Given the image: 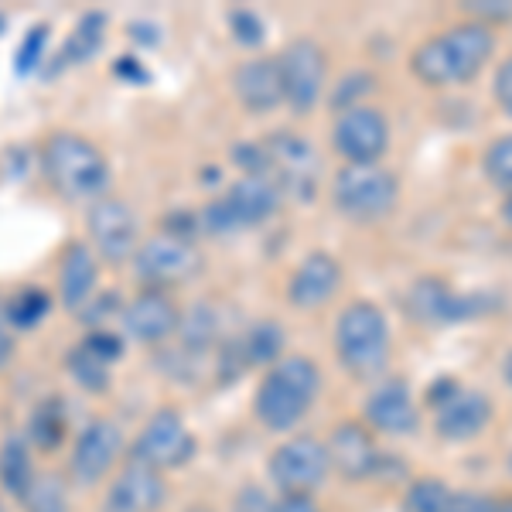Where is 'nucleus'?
Returning <instances> with one entry per match:
<instances>
[{"mask_svg":"<svg viewBox=\"0 0 512 512\" xmlns=\"http://www.w3.org/2000/svg\"><path fill=\"white\" fill-rule=\"evenodd\" d=\"M332 147L345 164H379L390 151V120L376 106H355L332 123Z\"/></svg>","mask_w":512,"mask_h":512,"instance_id":"9d476101","label":"nucleus"},{"mask_svg":"<svg viewBox=\"0 0 512 512\" xmlns=\"http://www.w3.org/2000/svg\"><path fill=\"white\" fill-rule=\"evenodd\" d=\"M342 277H345L342 263H338L332 253H325V250L308 253L294 267L291 280H287V301H291L297 311L325 308L338 294V287H342Z\"/></svg>","mask_w":512,"mask_h":512,"instance_id":"4468645a","label":"nucleus"},{"mask_svg":"<svg viewBox=\"0 0 512 512\" xmlns=\"http://www.w3.org/2000/svg\"><path fill=\"white\" fill-rule=\"evenodd\" d=\"M328 461L332 472H338L345 482H362V478L376 475L379 468V448L373 441V431L359 420H342L335 431L328 434Z\"/></svg>","mask_w":512,"mask_h":512,"instance_id":"2eb2a0df","label":"nucleus"},{"mask_svg":"<svg viewBox=\"0 0 512 512\" xmlns=\"http://www.w3.org/2000/svg\"><path fill=\"white\" fill-rule=\"evenodd\" d=\"M205 260L198 253V246L192 239H178V236H151L144 246H137L134 256V270L140 277V284H147V291H164V287L188 284L202 274Z\"/></svg>","mask_w":512,"mask_h":512,"instance_id":"6e6552de","label":"nucleus"},{"mask_svg":"<svg viewBox=\"0 0 512 512\" xmlns=\"http://www.w3.org/2000/svg\"><path fill=\"white\" fill-rule=\"evenodd\" d=\"M164 502V478L158 468L134 461L117 475L103 502V512H154Z\"/></svg>","mask_w":512,"mask_h":512,"instance_id":"a211bd4d","label":"nucleus"},{"mask_svg":"<svg viewBox=\"0 0 512 512\" xmlns=\"http://www.w3.org/2000/svg\"><path fill=\"white\" fill-rule=\"evenodd\" d=\"M502 376H506V383L512 386V349L506 352V359H502Z\"/></svg>","mask_w":512,"mask_h":512,"instance_id":"de8ad7c7","label":"nucleus"},{"mask_svg":"<svg viewBox=\"0 0 512 512\" xmlns=\"http://www.w3.org/2000/svg\"><path fill=\"white\" fill-rule=\"evenodd\" d=\"M123 451V431L113 420H93L79 434L76 451H72V478L82 485L99 482L113 468V461Z\"/></svg>","mask_w":512,"mask_h":512,"instance_id":"f3484780","label":"nucleus"},{"mask_svg":"<svg viewBox=\"0 0 512 512\" xmlns=\"http://www.w3.org/2000/svg\"><path fill=\"white\" fill-rule=\"evenodd\" d=\"M212 335H216V315H212L205 304H198V308L181 321V338H185L192 349H205V345L212 342Z\"/></svg>","mask_w":512,"mask_h":512,"instance_id":"f704fd0d","label":"nucleus"},{"mask_svg":"<svg viewBox=\"0 0 512 512\" xmlns=\"http://www.w3.org/2000/svg\"><path fill=\"white\" fill-rule=\"evenodd\" d=\"M492 93H495V103H499V110L506 113V117H512V55L499 65V69H495Z\"/></svg>","mask_w":512,"mask_h":512,"instance_id":"4c0bfd02","label":"nucleus"},{"mask_svg":"<svg viewBox=\"0 0 512 512\" xmlns=\"http://www.w3.org/2000/svg\"><path fill=\"white\" fill-rule=\"evenodd\" d=\"M274 512H321L315 506V499L311 495H301V492H284V499L277 502Z\"/></svg>","mask_w":512,"mask_h":512,"instance_id":"a19ab883","label":"nucleus"},{"mask_svg":"<svg viewBox=\"0 0 512 512\" xmlns=\"http://www.w3.org/2000/svg\"><path fill=\"white\" fill-rule=\"evenodd\" d=\"M280 79H284V103L297 117H308L325 93V48L315 38H294L277 55Z\"/></svg>","mask_w":512,"mask_h":512,"instance_id":"1a4fd4ad","label":"nucleus"},{"mask_svg":"<svg viewBox=\"0 0 512 512\" xmlns=\"http://www.w3.org/2000/svg\"><path fill=\"white\" fill-rule=\"evenodd\" d=\"M332 202L352 222H379L400 202V178L383 164H345L332 178Z\"/></svg>","mask_w":512,"mask_h":512,"instance_id":"39448f33","label":"nucleus"},{"mask_svg":"<svg viewBox=\"0 0 512 512\" xmlns=\"http://www.w3.org/2000/svg\"><path fill=\"white\" fill-rule=\"evenodd\" d=\"M509 475H512V454H509Z\"/></svg>","mask_w":512,"mask_h":512,"instance_id":"09e8293b","label":"nucleus"},{"mask_svg":"<svg viewBox=\"0 0 512 512\" xmlns=\"http://www.w3.org/2000/svg\"><path fill=\"white\" fill-rule=\"evenodd\" d=\"M233 512H274V506L267 502V495L250 485V489L239 492V499L233 502Z\"/></svg>","mask_w":512,"mask_h":512,"instance_id":"58836bf2","label":"nucleus"},{"mask_svg":"<svg viewBox=\"0 0 512 512\" xmlns=\"http://www.w3.org/2000/svg\"><path fill=\"white\" fill-rule=\"evenodd\" d=\"M113 72L123 79H134V82H147V69H140L137 59H130V55H123V59H117V65H113Z\"/></svg>","mask_w":512,"mask_h":512,"instance_id":"79ce46f5","label":"nucleus"},{"mask_svg":"<svg viewBox=\"0 0 512 512\" xmlns=\"http://www.w3.org/2000/svg\"><path fill=\"white\" fill-rule=\"evenodd\" d=\"M407 301H410V311H414L420 321H458L478 311L475 304H468V297L454 294L451 287L437 277L417 280Z\"/></svg>","mask_w":512,"mask_h":512,"instance_id":"5701e85b","label":"nucleus"},{"mask_svg":"<svg viewBox=\"0 0 512 512\" xmlns=\"http://www.w3.org/2000/svg\"><path fill=\"white\" fill-rule=\"evenodd\" d=\"M45 45H48V24H35V28L24 35L18 45V59H14V72L18 76H28V72L38 69V62L45 59Z\"/></svg>","mask_w":512,"mask_h":512,"instance_id":"72a5a7b5","label":"nucleus"},{"mask_svg":"<svg viewBox=\"0 0 512 512\" xmlns=\"http://www.w3.org/2000/svg\"><path fill=\"white\" fill-rule=\"evenodd\" d=\"M48 311H52V297L45 291H38V287H28V291H21L7 304V321L24 332V328H35Z\"/></svg>","mask_w":512,"mask_h":512,"instance_id":"c756f323","label":"nucleus"},{"mask_svg":"<svg viewBox=\"0 0 512 512\" xmlns=\"http://www.w3.org/2000/svg\"><path fill=\"white\" fill-rule=\"evenodd\" d=\"M495 52V31L492 24H482L475 18L444 28L441 35L424 38L410 55V72L431 89L465 86Z\"/></svg>","mask_w":512,"mask_h":512,"instance_id":"f257e3e1","label":"nucleus"},{"mask_svg":"<svg viewBox=\"0 0 512 512\" xmlns=\"http://www.w3.org/2000/svg\"><path fill=\"white\" fill-rule=\"evenodd\" d=\"M106 38V14L99 11H86L76 24V31H72L69 38H65L62 52H59V65L55 69H65V65H82L89 62L93 55L99 52V45H103Z\"/></svg>","mask_w":512,"mask_h":512,"instance_id":"393cba45","label":"nucleus"},{"mask_svg":"<svg viewBox=\"0 0 512 512\" xmlns=\"http://www.w3.org/2000/svg\"><path fill=\"white\" fill-rule=\"evenodd\" d=\"M0 31H4V18H0Z\"/></svg>","mask_w":512,"mask_h":512,"instance_id":"8fccbe9b","label":"nucleus"},{"mask_svg":"<svg viewBox=\"0 0 512 512\" xmlns=\"http://www.w3.org/2000/svg\"><path fill=\"white\" fill-rule=\"evenodd\" d=\"M263 154H267V178L280 188V195H291L297 202H311L321 185V154L308 137L301 134H277L263 137Z\"/></svg>","mask_w":512,"mask_h":512,"instance_id":"0eeeda50","label":"nucleus"},{"mask_svg":"<svg viewBox=\"0 0 512 512\" xmlns=\"http://www.w3.org/2000/svg\"><path fill=\"white\" fill-rule=\"evenodd\" d=\"M390 349V321H386L383 308H376L373 301H355L338 315L335 355L342 362V369H349L352 376L369 379L383 373L386 362H390Z\"/></svg>","mask_w":512,"mask_h":512,"instance_id":"20e7f679","label":"nucleus"},{"mask_svg":"<svg viewBox=\"0 0 512 512\" xmlns=\"http://www.w3.org/2000/svg\"><path fill=\"white\" fill-rule=\"evenodd\" d=\"M65 437V403L59 396H48L35 407L28 427V441H35V448L41 451H55Z\"/></svg>","mask_w":512,"mask_h":512,"instance_id":"bb28decb","label":"nucleus"},{"mask_svg":"<svg viewBox=\"0 0 512 512\" xmlns=\"http://www.w3.org/2000/svg\"><path fill=\"white\" fill-rule=\"evenodd\" d=\"M86 229L96 253L113 267L137 256V216L130 205L117 202V198H99V202L89 205Z\"/></svg>","mask_w":512,"mask_h":512,"instance_id":"9b49d317","label":"nucleus"},{"mask_svg":"<svg viewBox=\"0 0 512 512\" xmlns=\"http://www.w3.org/2000/svg\"><path fill=\"white\" fill-rule=\"evenodd\" d=\"M11 352H14V338H11V332H7L4 315H0V369L11 362Z\"/></svg>","mask_w":512,"mask_h":512,"instance_id":"c03bdc74","label":"nucleus"},{"mask_svg":"<svg viewBox=\"0 0 512 512\" xmlns=\"http://www.w3.org/2000/svg\"><path fill=\"white\" fill-rule=\"evenodd\" d=\"M233 93L250 113H270L284 103V79L277 59H250L233 72Z\"/></svg>","mask_w":512,"mask_h":512,"instance_id":"6ab92c4d","label":"nucleus"},{"mask_svg":"<svg viewBox=\"0 0 512 512\" xmlns=\"http://www.w3.org/2000/svg\"><path fill=\"white\" fill-rule=\"evenodd\" d=\"M229 28H233V38L239 41V45H246V48H260L263 38H267V28H263L260 14L246 11V7L229 11Z\"/></svg>","mask_w":512,"mask_h":512,"instance_id":"c9c22d12","label":"nucleus"},{"mask_svg":"<svg viewBox=\"0 0 512 512\" xmlns=\"http://www.w3.org/2000/svg\"><path fill=\"white\" fill-rule=\"evenodd\" d=\"M82 349L93 352L99 362H117L123 355V338L117 332H106V328H96V332H89L86 338H82Z\"/></svg>","mask_w":512,"mask_h":512,"instance_id":"e433bc0d","label":"nucleus"},{"mask_svg":"<svg viewBox=\"0 0 512 512\" xmlns=\"http://www.w3.org/2000/svg\"><path fill=\"white\" fill-rule=\"evenodd\" d=\"M448 512H489V499L478 492H458L451 499Z\"/></svg>","mask_w":512,"mask_h":512,"instance_id":"ea45409f","label":"nucleus"},{"mask_svg":"<svg viewBox=\"0 0 512 512\" xmlns=\"http://www.w3.org/2000/svg\"><path fill=\"white\" fill-rule=\"evenodd\" d=\"M41 168L65 202H99L110 188V164L79 134H52Z\"/></svg>","mask_w":512,"mask_h":512,"instance_id":"7ed1b4c3","label":"nucleus"},{"mask_svg":"<svg viewBox=\"0 0 512 512\" xmlns=\"http://www.w3.org/2000/svg\"><path fill=\"white\" fill-rule=\"evenodd\" d=\"M195 441L188 434L185 420L178 417V410H158L151 420L144 424V431L134 441V461H144L151 468H178L192 458Z\"/></svg>","mask_w":512,"mask_h":512,"instance_id":"ddd939ff","label":"nucleus"},{"mask_svg":"<svg viewBox=\"0 0 512 512\" xmlns=\"http://www.w3.org/2000/svg\"><path fill=\"white\" fill-rule=\"evenodd\" d=\"M96 287V256L86 243H69L59 260V301L72 315L86 308Z\"/></svg>","mask_w":512,"mask_h":512,"instance_id":"4be33fe9","label":"nucleus"},{"mask_svg":"<svg viewBox=\"0 0 512 512\" xmlns=\"http://www.w3.org/2000/svg\"><path fill=\"white\" fill-rule=\"evenodd\" d=\"M280 188L270 178L243 175L226 188V195L212 198L202 209V229L212 236H229L239 229H253L280 209Z\"/></svg>","mask_w":512,"mask_h":512,"instance_id":"423d86ee","label":"nucleus"},{"mask_svg":"<svg viewBox=\"0 0 512 512\" xmlns=\"http://www.w3.org/2000/svg\"><path fill=\"white\" fill-rule=\"evenodd\" d=\"M373 89H376V76H369V72H349V76L335 86L332 110L345 113V110H355V106H366V99L373 96Z\"/></svg>","mask_w":512,"mask_h":512,"instance_id":"2f4dec72","label":"nucleus"},{"mask_svg":"<svg viewBox=\"0 0 512 512\" xmlns=\"http://www.w3.org/2000/svg\"><path fill=\"white\" fill-rule=\"evenodd\" d=\"M0 485L14 495V499H24L28 489L35 485V472H31V451L28 441L18 434H11L0 448Z\"/></svg>","mask_w":512,"mask_h":512,"instance_id":"a878e982","label":"nucleus"},{"mask_svg":"<svg viewBox=\"0 0 512 512\" xmlns=\"http://www.w3.org/2000/svg\"><path fill=\"white\" fill-rule=\"evenodd\" d=\"M181 328V315L164 291H140L134 301L123 308V332L134 342L144 345H158L168 342Z\"/></svg>","mask_w":512,"mask_h":512,"instance_id":"dca6fc26","label":"nucleus"},{"mask_svg":"<svg viewBox=\"0 0 512 512\" xmlns=\"http://www.w3.org/2000/svg\"><path fill=\"white\" fill-rule=\"evenodd\" d=\"M434 427L444 441H472L475 434L485 431L492 417V403L475 390H458L448 403L434 410Z\"/></svg>","mask_w":512,"mask_h":512,"instance_id":"aec40b11","label":"nucleus"},{"mask_svg":"<svg viewBox=\"0 0 512 512\" xmlns=\"http://www.w3.org/2000/svg\"><path fill=\"white\" fill-rule=\"evenodd\" d=\"M236 352L243 366H277L284 352V328L277 321H256L236 342Z\"/></svg>","mask_w":512,"mask_h":512,"instance_id":"b1692460","label":"nucleus"},{"mask_svg":"<svg viewBox=\"0 0 512 512\" xmlns=\"http://www.w3.org/2000/svg\"><path fill=\"white\" fill-rule=\"evenodd\" d=\"M65 369H69V376L76 379L86 393H106V390H110V366H106V362H99L96 355L86 352L82 345L69 349V355H65Z\"/></svg>","mask_w":512,"mask_h":512,"instance_id":"cd10ccee","label":"nucleus"},{"mask_svg":"<svg viewBox=\"0 0 512 512\" xmlns=\"http://www.w3.org/2000/svg\"><path fill=\"white\" fill-rule=\"evenodd\" d=\"M366 424L383 434H410L417 427V403L410 396L407 383L393 379L379 390L369 393L366 400Z\"/></svg>","mask_w":512,"mask_h":512,"instance_id":"412c9836","label":"nucleus"},{"mask_svg":"<svg viewBox=\"0 0 512 512\" xmlns=\"http://www.w3.org/2000/svg\"><path fill=\"white\" fill-rule=\"evenodd\" d=\"M195 512H205V509H195Z\"/></svg>","mask_w":512,"mask_h":512,"instance_id":"3c124183","label":"nucleus"},{"mask_svg":"<svg viewBox=\"0 0 512 512\" xmlns=\"http://www.w3.org/2000/svg\"><path fill=\"white\" fill-rule=\"evenodd\" d=\"M489 512H512V499H489Z\"/></svg>","mask_w":512,"mask_h":512,"instance_id":"a18cd8bd","label":"nucleus"},{"mask_svg":"<svg viewBox=\"0 0 512 512\" xmlns=\"http://www.w3.org/2000/svg\"><path fill=\"white\" fill-rule=\"evenodd\" d=\"M24 506H28V512H69V495H65L62 478L55 475L35 478V485L24 495Z\"/></svg>","mask_w":512,"mask_h":512,"instance_id":"7c9ffc66","label":"nucleus"},{"mask_svg":"<svg viewBox=\"0 0 512 512\" xmlns=\"http://www.w3.org/2000/svg\"><path fill=\"white\" fill-rule=\"evenodd\" d=\"M482 164H485V178L509 195L512 192V134L492 140V147L485 151Z\"/></svg>","mask_w":512,"mask_h":512,"instance_id":"473e14b6","label":"nucleus"},{"mask_svg":"<svg viewBox=\"0 0 512 512\" xmlns=\"http://www.w3.org/2000/svg\"><path fill=\"white\" fill-rule=\"evenodd\" d=\"M454 492L441 478H417L407 492H403V512H448Z\"/></svg>","mask_w":512,"mask_h":512,"instance_id":"c85d7f7f","label":"nucleus"},{"mask_svg":"<svg viewBox=\"0 0 512 512\" xmlns=\"http://www.w3.org/2000/svg\"><path fill=\"white\" fill-rule=\"evenodd\" d=\"M332 472V461H328V448L315 437H294L284 441L270 458V475L284 492H301L308 495L318 489L321 482Z\"/></svg>","mask_w":512,"mask_h":512,"instance_id":"f8f14e48","label":"nucleus"},{"mask_svg":"<svg viewBox=\"0 0 512 512\" xmlns=\"http://www.w3.org/2000/svg\"><path fill=\"white\" fill-rule=\"evenodd\" d=\"M502 219H506V226H512V192L502 198Z\"/></svg>","mask_w":512,"mask_h":512,"instance_id":"49530a36","label":"nucleus"},{"mask_svg":"<svg viewBox=\"0 0 512 512\" xmlns=\"http://www.w3.org/2000/svg\"><path fill=\"white\" fill-rule=\"evenodd\" d=\"M321 393V373L308 355H287L277 366L267 369L260 390H256L253 410L270 431H291L304 414L315 407Z\"/></svg>","mask_w":512,"mask_h":512,"instance_id":"f03ea898","label":"nucleus"},{"mask_svg":"<svg viewBox=\"0 0 512 512\" xmlns=\"http://www.w3.org/2000/svg\"><path fill=\"white\" fill-rule=\"evenodd\" d=\"M93 304H96L93 311H82V318H86V321H99V318H106V315H110V311L117 308V294H113V291H106L103 297H96Z\"/></svg>","mask_w":512,"mask_h":512,"instance_id":"37998d69","label":"nucleus"}]
</instances>
